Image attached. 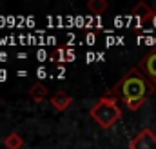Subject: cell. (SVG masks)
Segmentation results:
<instances>
[{
  "mask_svg": "<svg viewBox=\"0 0 156 149\" xmlns=\"http://www.w3.org/2000/svg\"><path fill=\"white\" fill-rule=\"evenodd\" d=\"M156 91V85L138 67H131L116 84L111 87V95L118 100L127 98H149Z\"/></svg>",
  "mask_w": 156,
  "mask_h": 149,
  "instance_id": "1",
  "label": "cell"
},
{
  "mask_svg": "<svg viewBox=\"0 0 156 149\" xmlns=\"http://www.w3.org/2000/svg\"><path fill=\"white\" fill-rule=\"evenodd\" d=\"M49 60H51V62H73V60H75V51H73V49L58 47L56 51L51 53Z\"/></svg>",
  "mask_w": 156,
  "mask_h": 149,
  "instance_id": "8",
  "label": "cell"
},
{
  "mask_svg": "<svg viewBox=\"0 0 156 149\" xmlns=\"http://www.w3.org/2000/svg\"><path fill=\"white\" fill-rule=\"evenodd\" d=\"M138 69L156 85V49L151 51V53H147V55L138 62Z\"/></svg>",
  "mask_w": 156,
  "mask_h": 149,
  "instance_id": "4",
  "label": "cell"
},
{
  "mask_svg": "<svg viewBox=\"0 0 156 149\" xmlns=\"http://www.w3.org/2000/svg\"><path fill=\"white\" fill-rule=\"evenodd\" d=\"M122 102L129 111H138V109H142L145 106L147 98H127V100H122Z\"/></svg>",
  "mask_w": 156,
  "mask_h": 149,
  "instance_id": "11",
  "label": "cell"
},
{
  "mask_svg": "<svg viewBox=\"0 0 156 149\" xmlns=\"http://www.w3.org/2000/svg\"><path fill=\"white\" fill-rule=\"evenodd\" d=\"M131 15H133V16H136V18H140V22H142V24H145V22H151V20L156 16V9L149 7L145 2H138L136 5H133Z\"/></svg>",
  "mask_w": 156,
  "mask_h": 149,
  "instance_id": "5",
  "label": "cell"
},
{
  "mask_svg": "<svg viewBox=\"0 0 156 149\" xmlns=\"http://www.w3.org/2000/svg\"><path fill=\"white\" fill-rule=\"evenodd\" d=\"M109 4L105 0H89L87 2V9L93 13V15H102L104 11H107Z\"/></svg>",
  "mask_w": 156,
  "mask_h": 149,
  "instance_id": "10",
  "label": "cell"
},
{
  "mask_svg": "<svg viewBox=\"0 0 156 149\" xmlns=\"http://www.w3.org/2000/svg\"><path fill=\"white\" fill-rule=\"evenodd\" d=\"M4 146L7 149H20L24 146V138L18 135V133H15V131H11L5 138H4Z\"/></svg>",
  "mask_w": 156,
  "mask_h": 149,
  "instance_id": "9",
  "label": "cell"
},
{
  "mask_svg": "<svg viewBox=\"0 0 156 149\" xmlns=\"http://www.w3.org/2000/svg\"><path fill=\"white\" fill-rule=\"evenodd\" d=\"M71 104H73V96H69V95L64 93V91H56V93L51 96V106H53L56 111H66V109L71 107Z\"/></svg>",
  "mask_w": 156,
  "mask_h": 149,
  "instance_id": "6",
  "label": "cell"
},
{
  "mask_svg": "<svg viewBox=\"0 0 156 149\" xmlns=\"http://www.w3.org/2000/svg\"><path fill=\"white\" fill-rule=\"evenodd\" d=\"M116 100H118L116 96H113L111 93H107V95L100 96V100L93 106L91 116H93V120H94L100 127L111 129L118 120H120L122 109L116 106Z\"/></svg>",
  "mask_w": 156,
  "mask_h": 149,
  "instance_id": "2",
  "label": "cell"
},
{
  "mask_svg": "<svg viewBox=\"0 0 156 149\" xmlns=\"http://www.w3.org/2000/svg\"><path fill=\"white\" fill-rule=\"evenodd\" d=\"M129 149H156V135L151 129H142L131 142Z\"/></svg>",
  "mask_w": 156,
  "mask_h": 149,
  "instance_id": "3",
  "label": "cell"
},
{
  "mask_svg": "<svg viewBox=\"0 0 156 149\" xmlns=\"http://www.w3.org/2000/svg\"><path fill=\"white\" fill-rule=\"evenodd\" d=\"M27 93H29V96L35 100V102H44L45 98H47V87L42 84V82H35V84H31L29 85V89H27Z\"/></svg>",
  "mask_w": 156,
  "mask_h": 149,
  "instance_id": "7",
  "label": "cell"
}]
</instances>
